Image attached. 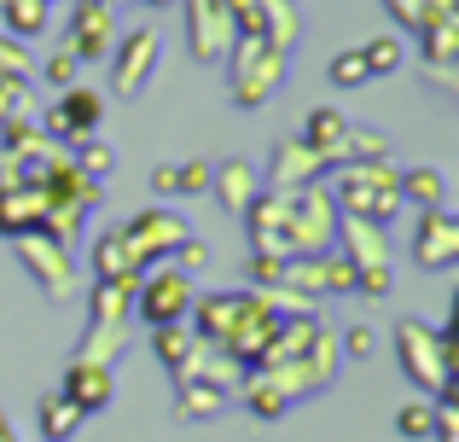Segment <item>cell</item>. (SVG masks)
Instances as JSON below:
<instances>
[{"mask_svg":"<svg viewBox=\"0 0 459 442\" xmlns=\"http://www.w3.org/2000/svg\"><path fill=\"white\" fill-rule=\"evenodd\" d=\"M332 204L349 221L390 227L395 210H402V193H395V175L384 163H337L332 169Z\"/></svg>","mask_w":459,"mask_h":442,"instance_id":"6da1fadb","label":"cell"},{"mask_svg":"<svg viewBox=\"0 0 459 442\" xmlns=\"http://www.w3.org/2000/svg\"><path fill=\"white\" fill-rule=\"evenodd\" d=\"M395 355H402L407 378H413L419 390H454V343L442 338V332H430L425 320H402L395 326Z\"/></svg>","mask_w":459,"mask_h":442,"instance_id":"7a4b0ae2","label":"cell"},{"mask_svg":"<svg viewBox=\"0 0 459 442\" xmlns=\"http://www.w3.org/2000/svg\"><path fill=\"white\" fill-rule=\"evenodd\" d=\"M280 76H285V53L273 41H233L227 47V82H233L238 105H262Z\"/></svg>","mask_w":459,"mask_h":442,"instance_id":"3957f363","label":"cell"},{"mask_svg":"<svg viewBox=\"0 0 459 442\" xmlns=\"http://www.w3.org/2000/svg\"><path fill=\"white\" fill-rule=\"evenodd\" d=\"M268 308H273V297H262V291H233V297H227V291H210L198 303V332H192V338L227 350V343H233L256 315H268Z\"/></svg>","mask_w":459,"mask_h":442,"instance_id":"277c9868","label":"cell"},{"mask_svg":"<svg viewBox=\"0 0 459 442\" xmlns=\"http://www.w3.org/2000/svg\"><path fill=\"white\" fill-rule=\"evenodd\" d=\"M186 233H192V227L180 221V216H169V210H146V216L123 221V245H128V256H134L140 273H146L157 256H175V245Z\"/></svg>","mask_w":459,"mask_h":442,"instance_id":"5b68a950","label":"cell"},{"mask_svg":"<svg viewBox=\"0 0 459 442\" xmlns=\"http://www.w3.org/2000/svg\"><path fill=\"white\" fill-rule=\"evenodd\" d=\"M111 47H117V6H111V0H76L65 53L76 58V65H88V58H105Z\"/></svg>","mask_w":459,"mask_h":442,"instance_id":"8992f818","label":"cell"},{"mask_svg":"<svg viewBox=\"0 0 459 442\" xmlns=\"http://www.w3.org/2000/svg\"><path fill=\"white\" fill-rule=\"evenodd\" d=\"M134 308H140V320H146V326H180V315L192 308V280L180 268L152 273V280L134 291Z\"/></svg>","mask_w":459,"mask_h":442,"instance_id":"52a82bcc","label":"cell"},{"mask_svg":"<svg viewBox=\"0 0 459 442\" xmlns=\"http://www.w3.org/2000/svg\"><path fill=\"white\" fill-rule=\"evenodd\" d=\"M413 262L425 273H448L459 262V216H454V210H425V216H419Z\"/></svg>","mask_w":459,"mask_h":442,"instance_id":"ba28073f","label":"cell"},{"mask_svg":"<svg viewBox=\"0 0 459 442\" xmlns=\"http://www.w3.org/2000/svg\"><path fill=\"white\" fill-rule=\"evenodd\" d=\"M58 396L70 402V408L82 413V420H88V413H105L111 408V396H117V378H111V367L105 361H70V373H65V390H58Z\"/></svg>","mask_w":459,"mask_h":442,"instance_id":"9c48e42d","label":"cell"},{"mask_svg":"<svg viewBox=\"0 0 459 442\" xmlns=\"http://www.w3.org/2000/svg\"><path fill=\"white\" fill-rule=\"evenodd\" d=\"M105 123V100L93 88H65V100L47 111V134H58V140H88L93 128Z\"/></svg>","mask_w":459,"mask_h":442,"instance_id":"30bf717a","label":"cell"},{"mask_svg":"<svg viewBox=\"0 0 459 442\" xmlns=\"http://www.w3.org/2000/svg\"><path fill=\"white\" fill-rule=\"evenodd\" d=\"M157 30H134L123 47H117V93L123 100H140V93L152 88V76H157Z\"/></svg>","mask_w":459,"mask_h":442,"instance_id":"8fae6325","label":"cell"},{"mask_svg":"<svg viewBox=\"0 0 459 442\" xmlns=\"http://www.w3.org/2000/svg\"><path fill=\"white\" fill-rule=\"evenodd\" d=\"M180 6H186V35L198 58H215L221 47H233V23H227L221 0H180Z\"/></svg>","mask_w":459,"mask_h":442,"instance_id":"7c38bea8","label":"cell"},{"mask_svg":"<svg viewBox=\"0 0 459 442\" xmlns=\"http://www.w3.org/2000/svg\"><path fill=\"white\" fill-rule=\"evenodd\" d=\"M320 175H325L320 158H314L303 140H280V152H273V163H268V193H303Z\"/></svg>","mask_w":459,"mask_h":442,"instance_id":"4fadbf2b","label":"cell"},{"mask_svg":"<svg viewBox=\"0 0 459 442\" xmlns=\"http://www.w3.org/2000/svg\"><path fill=\"white\" fill-rule=\"evenodd\" d=\"M41 221H47V193L41 186H6V193H0V233L6 238L41 233Z\"/></svg>","mask_w":459,"mask_h":442,"instance_id":"5bb4252c","label":"cell"},{"mask_svg":"<svg viewBox=\"0 0 459 442\" xmlns=\"http://www.w3.org/2000/svg\"><path fill=\"white\" fill-rule=\"evenodd\" d=\"M395 193H402V204H419V210H448V181H442V169H430V163H419V169L395 175Z\"/></svg>","mask_w":459,"mask_h":442,"instance_id":"9a60e30c","label":"cell"},{"mask_svg":"<svg viewBox=\"0 0 459 442\" xmlns=\"http://www.w3.org/2000/svg\"><path fill=\"white\" fill-rule=\"evenodd\" d=\"M18 256L30 262V268L41 273L47 285H53V291H65V285H70V262H65V250H58L53 238H35V233L18 238Z\"/></svg>","mask_w":459,"mask_h":442,"instance_id":"2e32d148","label":"cell"},{"mask_svg":"<svg viewBox=\"0 0 459 442\" xmlns=\"http://www.w3.org/2000/svg\"><path fill=\"white\" fill-rule=\"evenodd\" d=\"M210 186H215V198H221V210H233V216H245L250 198H256V175H250V163H238V158L227 163V169H215Z\"/></svg>","mask_w":459,"mask_h":442,"instance_id":"e0dca14e","label":"cell"},{"mask_svg":"<svg viewBox=\"0 0 459 442\" xmlns=\"http://www.w3.org/2000/svg\"><path fill=\"white\" fill-rule=\"evenodd\" d=\"M0 18H6V35H12V41H30V35L47 30L53 0H0Z\"/></svg>","mask_w":459,"mask_h":442,"instance_id":"ac0fdd59","label":"cell"},{"mask_svg":"<svg viewBox=\"0 0 459 442\" xmlns=\"http://www.w3.org/2000/svg\"><path fill=\"white\" fill-rule=\"evenodd\" d=\"M413 35L425 41L430 65H454V53H459V18H430V23H419Z\"/></svg>","mask_w":459,"mask_h":442,"instance_id":"d6986e66","label":"cell"},{"mask_svg":"<svg viewBox=\"0 0 459 442\" xmlns=\"http://www.w3.org/2000/svg\"><path fill=\"white\" fill-rule=\"evenodd\" d=\"M82 425V413L65 396H41V442H70Z\"/></svg>","mask_w":459,"mask_h":442,"instance_id":"ffe728a7","label":"cell"},{"mask_svg":"<svg viewBox=\"0 0 459 442\" xmlns=\"http://www.w3.org/2000/svg\"><path fill=\"white\" fill-rule=\"evenodd\" d=\"M152 343H157V361L175 367V373L192 361V350H198V338H192L186 326H152Z\"/></svg>","mask_w":459,"mask_h":442,"instance_id":"44dd1931","label":"cell"},{"mask_svg":"<svg viewBox=\"0 0 459 442\" xmlns=\"http://www.w3.org/2000/svg\"><path fill=\"white\" fill-rule=\"evenodd\" d=\"M360 58H367V76H395L402 58H407V47H402V35H378V41L360 47Z\"/></svg>","mask_w":459,"mask_h":442,"instance_id":"7402d4cb","label":"cell"},{"mask_svg":"<svg viewBox=\"0 0 459 442\" xmlns=\"http://www.w3.org/2000/svg\"><path fill=\"white\" fill-rule=\"evenodd\" d=\"M221 402H227V390H215V385H180V420H210V413H221Z\"/></svg>","mask_w":459,"mask_h":442,"instance_id":"603a6c76","label":"cell"},{"mask_svg":"<svg viewBox=\"0 0 459 442\" xmlns=\"http://www.w3.org/2000/svg\"><path fill=\"white\" fill-rule=\"evenodd\" d=\"M395 431L407 442H430V431H437V402H407V408L395 413Z\"/></svg>","mask_w":459,"mask_h":442,"instance_id":"cb8c5ba5","label":"cell"},{"mask_svg":"<svg viewBox=\"0 0 459 442\" xmlns=\"http://www.w3.org/2000/svg\"><path fill=\"white\" fill-rule=\"evenodd\" d=\"M332 82H337V88H360V82H367V58H360V47H343V53L332 58Z\"/></svg>","mask_w":459,"mask_h":442,"instance_id":"d4e9b609","label":"cell"},{"mask_svg":"<svg viewBox=\"0 0 459 442\" xmlns=\"http://www.w3.org/2000/svg\"><path fill=\"white\" fill-rule=\"evenodd\" d=\"M285 408H291V402H285V390H273V385H250V413H256V420H280Z\"/></svg>","mask_w":459,"mask_h":442,"instance_id":"484cf974","label":"cell"},{"mask_svg":"<svg viewBox=\"0 0 459 442\" xmlns=\"http://www.w3.org/2000/svg\"><path fill=\"white\" fill-rule=\"evenodd\" d=\"M76 169L88 175V181H100V175L111 169V146H100V140H82V152H76Z\"/></svg>","mask_w":459,"mask_h":442,"instance_id":"4316f807","label":"cell"},{"mask_svg":"<svg viewBox=\"0 0 459 442\" xmlns=\"http://www.w3.org/2000/svg\"><path fill=\"white\" fill-rule=\"evenodd\" d=\"M30 146H35V128L23 123V117H12V123L0 128V152H6V158H23Z\"/></svg>","mask_w":459,"mask_h":442,"instance_id":"83f0119b","label":"cell"},{"mask_svg":"<svg viewBox=\"0 0 459 442\" xmlns=\"http://www.w3.org/2000/svg\"><path fill=\"white\" fill-rule=\"evenodd\" d=\"M384 12L395 18V30H419L430 12V0H384Z\"/></svg>","mask_w":459,"mask_h":442,"instance_id":"f1b7e54d","label":"cell"},{"mask_svg":"<svg viewBox=\"0 0 459 442\" xmlns=\"http://www.w3.org/2000/svg\"><path fill=\"white\" fill-rule=\"evenodd\" d=\"M250 280H256V291H273L285 280V256H250Z\"/></svg>","mask_w":459,"mask_h":442,"instance_id":"f546056e","label":"cell"},{"mask_svg":"<svg viewBox=\"0 0 459 442\" xmlns=\"http://www.w3.org/2000/svg\"><path fill=\"white\" fill-rule=\"evenodd\" d=\"M76 58H70V53H53V58H47V65H41V76L47 82H53V88H76Z\"/></svg>","mask_w":459,"mask_h":442,"instance_id":"4dcf8cb0","label":"cell"},{"mask_svg":"<svg viewBox=\"0 0 459 442\" xmlns=\"http://www.w3.org/2000/svg\"><path fill=\"white\" fill-rule=\"evenodd\" d=\"M210 163H180L175 169V186H180V198H192V193H204V186H210Z\"/></svg>","mask_w":459,"mask_h":442,"instance_id":"1f68e13d","label":"cell"},{"mask_svg":"<svg viewBox=\"0 0 459 442\" xmlns=\"http://www.w3.org/2000/svg\"><path fill=\"white\" fill-rule=\"evenodd\" d=\"M337 355H355V361H360V355H372V332L367 326H349V338L337 343Z\"/></svg>","mask_w":459,"mask_h":442,"instance_id":"d6a6232c","label":"cell"},{"mask_svg":"<svg viewBox=\"0 0 459 442\" xmlns=\"http://www.w3.org/2000/svg\"><path fill=\"white\" fill-rule=\"evenodd\" d=\"M152 193H157V198H180V186H175V163H157V169H152Z\"/></svg>","mask_w":459,"mask_h":442,"instance_id":"836d02e7","label":"cell"},{"mask_svg":"<svg viewBox=\"0 0 459 442\" xmlns=\"http://www.w3.org/2000/svg\"><path fill=\"white\" fill-rule=\"evenodd\" d=\"M0 442H12V425H6V413H0Z\"/></svg>","mask_w":459,"mask_h":442,"instance_id":"e575fe53","label":"cell"},{"mask_svg":"<svg viewBox=\"0 0 459 442\" xmlns=\"http://www.w3.org/2000/svg\"><path fill=\"white\" fill-rule=\"evenodd\" d=\"M146 6H175V0H146Z\"/></svg>","mask_w":459,"mask_h":442,"instance_id":"d590c367","label":"cell"},{"mask_svg":"<svg viewBox=\"0 0 459 442\" xmlns=\"http://www.w3.org/2000/svg\"><path fill=\"white\" fill-rule=\"evenodd\" d=\"M111 6H117V0H111Z\"/></svg>","mask_w":459,"mask_h":442,"instance_id":"8d00e7d4","label":"cell"}]
</instances>
